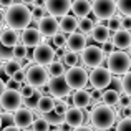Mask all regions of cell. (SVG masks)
<instances>
[{
  "instance_id": "obj_30",
  "label": "cell",
  "mask_w": 131,
  "mask_h": 131,
  "mask_svg": "<svg viewBox=\"0 0 131 131\" xmlns=\"http://www.w3.org/2000/svg\"><path fill=\"white\" fill-rule=\"evenodd\" d=\"M38 100H40V93L35 90L33 96H30V98H23V100H22V105H23V108L32 110V111H33V108L37 110V103H38Z\"/></svg>"
},
{
  "instance_id": "obj_52",
  "label": "cell",
  "mask_w": 131,
  "mask_h": 131,
  "mask_svg": "<svg viewBox=\"0 0 131 131\" xmlns=\"http://www.w3.org/2000/svg\"><path fill=\"white\" fill-rule=\"evenodd\" d=\"M73 131H95L91 128V126H80V128H77V129H73Z\"/></svg>"
},
{
  "instance_id": "obj_20",
  "label": "cell",
  "mask_w": 131,
  "mask_h": 131,
  "mask_svg": "<svg viewBox=\"0 0 131 131\" xmlns=\"http://www.w3.org/2000/svg\"><path fill=\"white\" fill-rule=\"evenodd\" d=\"M71 103H73V108H78V110L88 108L90 103H91L90 91L88 90H80V91L71 93Z\"/></svg>"
},
{
  "instance_id": "obj_29",
  "label": "cell",
  "mask_w": 131,
  "mask_h": 131,
  "mask_svg": "<svg viewBox=\"0 0 131 131\" xmlns=\"http://www.w3.org/2000/svg\"><path fill=\"white\" fill-rule=\"evenodd\" d=\"M78 60H80V57H78L77 53H71V51H67V53H63V57H61V63L65 65V67H77L78 65Z\"/></svg>"
},
{
  "instance_id": "obj_36",
  "label": "cell",
  "mask_w": 131,
  "mask_h": 131,
  "mask_svg": "<svg viewBox=\"0 0 131 131\" xmlns=\"http://www.w3.org/2000/svg\"><path fill=\"white\" fill-rule=\"evenodd\" d=\"M42 118L47 119V123L48 125H55V126H60V125H63V116H58V115H55L53 111L51 113H48V115H42Z\"/></svg>"
},
{
  "instance_id": "obj_4",
  "label": "cell",
  "mask_w": 131,
  "mask_h": 131,
  "mask_svg": "<svg viewBox=\"0 0 131 131\" xmlns=\"http://www.w3.org/2000/svg\"><path fill=\"white\" fill-rule=\"evenodd\" d=\"M65 81L70 86V90H75V91H80V90H85V86L88 85V73L83 67H73L68 68V71L65 73Z\"/></svg>"
},
{
  "instance_id": "obj_14",
  "label": "cell",
  "mask_w": 131,
  "mask_h": 131,
  "mask_svg": "<svg viewBox=\"0 0 131 131\" xmlns=\"http://www.w3.org/2000/svg\"><path fill=\"white\" fill-rule=\"evenodd\" d=\"M43 40L45 38L38 33V30L33 28V27H28V28L22 30V33H20V43L25 48H37L38 45L43 43Z\"/></svg>"
},
{
  "instance_id": "obj_6",
  "label": "cell",
  "mask_w": 131,
  "mask_h": 131,
  "mask_svg": "<svg viewBox=\"0 0 131 131\" xmlns=\"http://www.w3.org/2000/svg\"><path fill=\"white\" fill-rule=\"evenodd\" d=\"M111 80H113L111 73H110L105 67L93 68L88 75V83L93 86V90H98V91L108 88L110 85H111Z\"/></svg>"
},
{
  "instance_id": "obj_42",
  "label": "cell",
  "mask_w": 131,
  "mask_h": 131,
  "mask_svg": "<svg viewBox=\"0 0 131 131\" xmlns=\"http://www.w3.org/2000/svg\"><path fill=\"white\" fill-rule=\"evenodd\" d=\"M45 13H47L45 7H35V8L32 10V20H40V18H43Z\"/></svg>"
},
{
  "instance_id": "obj_3",
  "label": "cell",
  "mask_w": 131,
  "mask_h": 131,
  "mask_svg": "<svg viewBox=\"0 0 131 131\" xmlns=\"http://www.w3.org/2000/svg\"><path fill=\"white\" fill-rule=\"evenodd\" d=\"M106 70L111 75H116V77L126 75L131 70V58L125 51L115 50L111 55H108V67H106Z\"/></svg>"
},
{
  "instance_id": "obj_32",
  "label": "cell",
  "mask_w": 131,
  "mask_h": 131,
  "mask_svg": "<svg viewBox=\"0 0 131 131\" xmlns=\"http://www.w3.org/2000/svg\"><path fill=\"white\" fill-rule=\"evenodd\" d=\"M116 10H119L125 17H131V0H118Z\"/></svg>"
},
{
  "instance_id": "obj_18",
  "label": "cell",
  "mask_w": 131,
  "mask_h": 131,
  "mask_svg": "<svg viewBox=\"0 0 131 131\" xmlns=\"http://www.w3.org/2000/svg\"><path fill=\"white\" fill-rule=\"evenodd\" d=\"M111 42L115 45V48H118L119 51L126 50L131 47V32L129 30H118V32H115Z\"/></svg>"
},
{
  "instance_id": "obj_47",
  "label": "cell",
  "mask_w": 131,
  "mask_h": 131,
  "mask_svg": "<svg viewBox=\"0 0 131 131\" xmlns=\"http://www.w3.org/2000/svg\"><path fill=\"white\" fill-rule=\"evenodd\" d=\"M90 98H91L93 103H98L100 100H101V91H98V90H91V93H90Z\"/></svg>"
},
{
  "instance_id": "obj_57",
  "label": "cell",
  "mask_w": 131,
  "mask_h": 131,
  "mask_svg": "<svg viewBox=\"0 0 131 131\" xmlns=\"http://www.w3.org/2000/svg\"><path fill=\"white\" fill-rule=\"evenodd\" d=\"M0 128H2V116H0Z\"/></svg>"
},
{
  "instance_id": "obj_53",
  "label": "cell",
  "mask_w": 131,
  "mask_h": 131,
  "mask_svg": "<svg viewBox=\"0 0 131 131\" xmlns=\"http://www.w3.org/2000/svg\"><path fill=\"white\" fill-rule=\"evenodd\" d=\"M2 131H22V129H18V128H17V126H5V128H3Z\"/></svg>"
},
{
  "instance_id": "obj_35",
  "label": "cell",
  "mask_w": 131,
  "mask_h": 131,
  "mask_svg": "<svg viewBox=\"0 0 131 131\" xmlns=\"http://www.w3.org/2000/svg\"><path fill=\"white\" fill-rule=\"evenodd\" d=\"M119 23H121V15H115L106 22V28H108L110 32H118V30H121Z\"/></svg>"
},
{
  "instance_id": "obj_22",
  "label": "cell",
  "mask_w": 131,
  "mask_h": 131,
  "mask_svg": "<svg viewBox=\"0 0 131 131\" xmlns=\"http://www.w3.org/2000/svg\"><path fill=\"white\" fill-rule=\"evenodd\" d=\"M71 12H73V17L75 18H85V17H88V13L91 12V3L88 2V0H75V2H71Z\"/></svg>"
},
{
  "instance_id": "obj_15",
  "label": "cell",
  "mask_w": 131,
  "mask_h": 131,
  "mask_svg": "<svg viewBox=\"0 0 131 131\" xmlns=\"http://www.w3.org/2000/svg\"><path fill=\"white\" fill-rule=\"evenodd\" d=\"M33 111L27 108H18L17 111H13V126H17L18 129H27L33 125Z\"/></svg>"
},
{
  "instance_id": "obj_16",
  "label": "cell",
  "mask_w": 131,
  "mask_h": 131,
  "mask_svg": "<svg viewBox=\"0 0 131 131\" xmlns=\"http://www.w3.org/2000/svg\"><path fill=\"white\" fill-rule=\"evenodd\" d=\"M63 121L68 128L71 129H77L80 126H83V123L86 121V116H85L83 110H78V108H68L67 113L63 116Z\"/></svg>"
},
{
  "instance_id": "obj_51",
  "label": "cell",
  "mask_w": 131,
  "mask_h": 131,
  "mask_svg": "<svg viewBox=\"0 0 131 131\" xmlns=\"http://www.w3.org/2000/svg\"><path fill=\"white\" fill-rule=\"evenodd\" d=\"M111 83L115 85L116 88H118V93H119V90H121V80H119V78L116 77V78H113V80H111Z\"/></svg>"
},
{
  "instance_id": "obj_28",
  "label": "cell",
  "mask_w": 131,
  "mask_h": 131,
  "mask_svg": "<svg viewBox=\"0 0 131 131\" xmlns=\"http://www.w3.org/2000/svg\"><path fill=\"white\" fill-rule=\"evenodd\" d=\"M2 67H3V73H5V77H8V78H12V77H13V75H15L18 70H22L17 60L5 61V65H2Z\"/></svg>"
},
{
  "instance_id": "obj_48",
  "label": "cell",
  "mask_w": 131,
  "mask_h": 131,
  "mask_svg": "<svg viewBox=\"0 0 131 131\" xmlns=\"http://www.w3.org/2000/svg\"><path fill=\"white\" fill-rule=\"evenodd\" d=\"M0 116H2V125H3V123H7V126H12L13 116L10 115V113H5V115H0Z\"/></svg>"
},
{
  "instance_id": "obj_50",
  "label": "cell",
  "mask_w": 131,
  "mask_h": 131,
  "mask_svg": "<svg viewBox=\"0 0 131 131\" xmlns=\"http://www.w3.org/2000/svg\"><path fill=\"white\" fill-rule=\"evenodd\" d=\"M3 27H5V10L0 8V32L3 30Z\"/></svg>"
},
{
  "instance_id": "obj_27",
  "label": "cell",
  "mask_w": 131,
  "mask_h": 131,
  "mask_svg": "<svg viewBox=\"0 0 131 131\" xmlns=\"http://www.w3.org/2000/svg\"><path fill=\"white\" fill-rule=\"evenodd\" d=\"M93 27H95V22H93L90 17H85V18H78V32L86 35V33H91Z\"/></svg>"
},
{
  "instance_id": "obj_39",
  "label": "cell",
  "mask_w": 131,
  "mask_h": 131,
  "mask_svg": "<svg viewBox=\"0 0 131 131\" xmlns=\"http://www.w3.org/2000/svg\"><path fill=\"white\" fill-rule=\"evenodd\" d=\"M115 131H131V118H123L118 121Z\"/></svg>"
},
{
  "instance_id": "obj_1",
  "label": "cell",
  "mask_w": 131,
  "mask_h": 131,
  "mask_svg": "<svg viewBox=\"0 0 131 131\" xmlns=\"http://www.w3.org/2000/svg\"><path fill=\"white\" fill-rule=\"evenodd\" d=\"M5 23L12 30H25L32 23V10L25 3H13L5 10Z\"/></svg>"
},
{
  "instance_id": "obj_10",
  "label": "cell",
  "mask_w": 131,
  "mask_h": 131,
  "mask_svg": "<svg viewBox=\"0 0 131 131\" xmlns=\"http://www.w3.org/2000/svg\"><path fill=\"white\" fill-rule=\"evenodd\" d=\"M22 100L23 98L20 95V91L7 88L0 96V106L7 111H17L18 108H22Z\"/></svg>"
},
{
  "instance_id": "obj_11",
  "label": "cell",
  "mask_w": 131,
  "mask_h": 131,
  "mask_svg": "<svg viewBox=\"0 0 131 131\" xmlns=\"http://www.w3.org/2000/svg\"><path fill=\"white\" fill-rule=\"evenodd\" d=\"M71 8L70 0H47L45 2V10L47 13H50V17H65L68 15Z\"/></svg>"
},
{
  "instance_id": "obj_55",
  "label": "cell",
  "mask_w": 131,
  "mask_h": 131,
  "mask_svg": "<svg viewBox=\"0 0 131 131\" xmlns=\"http://www.w3.org/2000/svg\"><path fill=\"white\" fill-rule=\"evenodd\" d=\"M128 57H129V58H131V47H129V48H128Z\"/></svg>"
},
{
  "instance_id": "obj_46",
  "label": "cell",
  "mask_w": 131,
  "mask_h": 131,
  "mask_svg": "<svg viewBox=\"0 0 131 131\" xmlns=\"http://www.w3.org/2000/svg\"><path fill=\"white\" fill-rule=\"evenodd\" d=\"M119 27H121V30H129L131 28V17H121Z\"/></svg>"
},
{
  "instance_id": "obj_5",
  "label": "cell",
  "mask_w": 131,
  "mask_h": 131,
  "mask_svg": "<svg viewBox=\"0 0 131 131\" xmlns=\"http://www.w3.org/2000/svg\"><path fill=\"white\" fill-rule=\"evenodd\" d=\"M25 81H27V85H30V86L35 88V90L48 85V73L45 70V67L30 65L25 71Z\"/></svg>"
},
{
  "instance_id": "obj_2",
  "label": "cell",
  "mask_w": 131,
  "mask_h": 131,
  "mask_svg": "<svg viewBox=\"0 0 131 131\" xmlns=\"http://www.w3.org/2000/svg\"><path fill=\"white\" fill-rule=\"evenodd\" d=\"M90 121L93 125V129H100V131H110L113 125L116 121V115L113 111V108L106 105H96L93 108L91 115H90Z\"/></svg>"
},
{
  "instance_id": "obj_13",
  "label": "cell",
  "mask_w": 131,
  "mask_h": 131,
  "mask_svg": "<svg viewBox=\"0 0 131 131\" xmlns=\"http://www.w3.org/2000/svg\"><path fill=\"white\" fill-rule=\"evenodd\" d=\"M37 30L42 37H51L53 38L58 32H60V27H58V20L55 17L45 15L43 18H40L38 25H37Z\"/></svg>"
},
{
  "instance_id": "obj_33",
  "label": "cell",
  "mask_w": 131,
  "mask_h": 131,
  "mask_svg": "<svg viewBox=\"0 0 131 131\" xmlns=\"http://www.w3.org/2000/svg\"><path fill=\"white\" fill-rule=\"evenodd\" d=\"M121 91L131 98V70L126 75H123L121 78Z\"/></svg>"
},
{
  "instance_id": "obj_9",
  "label": "cell",
  "mask_w": 131,
  "mask_h": 131,
  "mask_svg": "<svg viewBox=\"0 0 131 131\" xmlns=\"http://www.w3.org/2000/svg\"><path fill=\"white\" fill-rule=\"evenodd\" d=\"M32 61H35V65H40V67H48L51 61L55 60V50L50 47L48 43H42L37 48H33L32 53Z\"/></svg>"
},
{
  "instance_id": "obj_25",
  "label": "cell",
  "mask_w": 131,
  "mask_h": 131,
  "mask_svg": "<svg viewBox=\"0 0 131 131\" xmlns=\"http://www.w3.org/2000/svg\"><path fill=\"white\" fill-rule=\"evenodd\" d=\"M118 98H119V93L116 91V90H105V91H101V101L103 105L106 106H115L118 105Z\"/></svg>"
},
{
  "instance_id": "obj_38",
  "label": "cell",
  "mask_w": 131,
  "mask_h": 131,
  "mask_svg": "<svg viewBox=\"0 0 131 131\" xmlns=\"http://www.w3.org/2000/svg\"><path fill=\"white\" fill-rule=\"evenodd\" d=\"M68 110V105L65 101H55V108H53V113L58 116H65V113H67Z\"/></svg>"
},
{
  "instance_id": "obj_37",
  "label": "cell",
  "mask_w": 131,
  "mask_h": 131,
  "mask_svg": "<svg viewBox=\"0 0 131 131\" xmlns=\"http://www.w3.org/2000/svg\"><path fill=\"white\" fill-rule=\"evenodd\" d=\"M53 45L58 48V50H67V35H63V33H60L58 32L57 35L53 37Z\"/></svg>"
},
{
  "instance_id": "obj_58",
  "label": "cell",
  "mask_w": 131,
  "mask_h": 131,
  "mask_svg": "<svg viewBox=\"0 0 131 131\" xmlns=\"http://www.w3.org/2000/svg\"><path fill=\"white\" fill-rule=\"evenodd\" d=\"M0 67H2V60H0Z\"/></svg>"
},
{
  "instance_id": "obj_23",
  "label": "cell",
  "mask_w": 131,
  "mask_h": 131,
  "mask_svg": "<svg viewBox=\"0 0 131 131\" xmlns=\"http://www.w3.org/2000/svg\"><path fill=\"white\" fill-rule=\"evenodd\" d=\"M90 35H91V38L95 40V42L103 45L105 42L110 40V30L106 28V25H103V23H95V27H93Z\"/></svg>"
},
{
  "instance_id": "obj_17",
  "label": "cell",
  "mask_w": 131,
  "mask_h": 131,
  "mask_svg": "<svg viewBox=\"0 0 131 131\" xmlns=\"http://www.w3.org/2000/svg\"><path fill=\"white\" fill-rule=\"evenodd\" d=\"M67 48L71 53H77V55L81 53L86 48V35H83L80 32H75L71 35H68L67 37Z\"/></svg>"
},
{
  "instance_id": "obj_31",
  "label": "cell",
  "mask_w": 131,
  "mask_h": 131,
  "mask_svg": "<svg viewBox=\"0 0 131 131\" xmlns=\"http://www.w3.org/2000/svg\"><path fill=\"white\" fill-rule=\"evenodd\" d=\"M32 131H50V125L47 123L45 118H35L33 119V125H32Z\"/></svg>"
},
{
  "instance_id": "obj_40",
  "label": "cell",
  "mask_w": 131,
  "mask_h": 131,
  "mask_svg": "<svg viewBox=\"0 0 131 131\" xmlns=\"http://www.w3.org/2000/svg\"><path fill=\"white\" fill-rule=\"evenodd\" d=\"M0 60H5V61L13 60L12 48H7V47H3V45H0Z\"/></svg>"
},
{
  "instance_id": "obj_19",
  "label": "cell",
  "mask_w": 131,
  "mask_h": 131,
  "mask_svg": "<svg viewBox=\"0 0 131 131\" xmlns=\"http://www.w3.org/2000/svg\"><path fill=\"white\" fill-rule=\"evenodd\" d=\"M20 43V33L17 30H12V28H3L0 32V45L7 48H13L15 45Z\"/></svg>"
},
{
  "instance_id": "obj_54",
  "label": "cell",
  "mask_w": 131,
  "mask_h": 131,
  "mask_svg": "<svg viewBox=\"0 0 131 131\" xmlns=\"http://www.w3.org/2000/svg\"><path fill=\"white\" fill-rule=\"evenodd\" d=\"M5 90H7V86H5V81H3L2 78H0V96H2V93L5 91Z\"/></svg>"
},
{
  "instance_id": "obj_41",
  "label": "cell",
  "mask_w": 131,
  "mask_h": 131,
  "mask_svg": "<svg viewBox=\"0 0 131 131\" xmlns=\"http://www.w3.org/2000/svg\"><path fill=\"white\" fill-rule=\"evenodd\" d=\"M33 93H35V88H32L30 85L23 83L22 88H20V95H22V98H30V96H33Z\"/></svg>"
},
{
  "instance_id": "obj_21",
  "label": "cell",
  "mask_w": 131,
  "mask_h": 131,
  "mask_svg": "<svg viewBox=\"0 0 131 131\" xmlns=\"http://www.w3.org/2000/svg\"><path fill=\"white\" fill-rule=\"evenodd\" d=\"M58 27H60V33H63V35H71V33H75L78 30V20L75 18L73 15H65L61 17V20L58 22Z\"/></svg>"
},
{
  "instance_id": "obj_44",
  "label": "cell",
  "mask_w": 131,
  "mask_h": 131,
  "mask_svg": "<svg viewBox=\"0 0 131 131\" xmlns=\"http://www.w3.org/2000/svg\"><path fill=\"white\" fill-rule=\"evenodd\" d=\"M100 48H101V51H103V55H105V57H106V55H111L113 51H115V45H113V42H111V40L105 42V43H103Z\"/></svg>"
},
{
  "instance_id": "obj_45",
  "label": "cell",
  "mask_w": 131,
  "mask_h": 131,
  "mask_svg": "<svg viewBox=\"0 0 131 131\" xmlns=\"http://www.w3.org/2000/svg\"><path fill=\"white\" fill-rule=\"evenodd\" d=\"M10 80H13L15 83H18V85H23V83H25V71H23V70H18L12 78H10Z\"/></svg>"
},
{
  "instance_id": "obj_34",
  "label": "cell",
  "mask_w": 131,
  "mask_h": 131,
  "mask_svg": "<svg viewBox=\"0 0 131 131\" xmlns=\"http://www.w3.org/2000/svg\"><path fill=\"white\" fill-rule=\"evenodd\" d=\"M12 53H13V60H22V58H27L28 50H27L22 43H18V45H15V47L12 48Z\"/></svg>"
},
{
  "instance_id": "obj_8",
  "label": "cell",
  "mask_w": 131,
  "mask_h": 131,
  "mask_svg": "<svg viewBox=\"0 0 131 131\" xmlns=\"http://www.w3.org/2000/svg\"><path fill=\"white\" fill-rule=\"evenodd\" d=\"M91 12L98 20H106L108 22L116 13V2L115 0H95L91 3Z\"/></svg>"
},
{
  "instance_id": "obj_56",
  "label": "cell",
  "mask_w": 131,
  "mask_h": 131,
  "mask_svg": "<svg viewBox=\"0 0 131 131\" xmlns=\"http://www.w3.org/2000/svg\"><path fill=\"white\" fill-rule=\"evenodd\" d=\"M53 131H65V129H61V128H57V129H53Z\"/></svg>"
},
{
  "instance_id": "obj_12",
  "label": "cell",
  "mask_w": 131,
  "mask_h": 131,
  "mask_svg": "<svg viewBox=\"0 0 131 131\" xmlns=\"http://www.w3.org/2000/svg\"><path fill=\"white\" fill-rule=\"evenodd\" d=\"M48 90H50L51 98L55 96V98H58L60 101H61V98H67V96H70V93H71V90L67 85V81H65L63 77L48 80Z\"/></svg>"
},
{
  "instance_id": "obj_26",
  "label": "cell",
  "mask_w": 131,
  "mask_h": 131,
  "mask_svg": "<svg viewBox=\"0 0 131 131\" xmlns=\"http://www.w3.org/2000/svg\"><path fill=\"white\" fill-rule=\"evenodd\" d=\"M48 73V77L51 78H60L65 75V65L61 63V61H51L50 65H48V68H45Z\"/></svg>"
},
{
  "instance_id": "obj_7",
  "label": "cell",
  "mask_w": 131,
  "mask_h": 131,
  "mask_svg": "<svg viewBox=\"0 0 131 131\" xmlns=\"http://www.w3.org/2000/svg\"><path fill=\"white\" fill-rule=\"evenodd\" d=\"M105 55H103L101 48L96 47V45H86L83 51H81V61H83L85 67L88 68H98L105 63Z\"/></svg>"
},
{
  "instance_id": "obj_24",
  "label": "cell",
  "mask_w": 131,
  "mask_h": 131,
  "mask_svg": "<svg viewBox=\"0 0 131 131\" xmlns=\"http://www.w3.org/2000/svg\"><path fill=\"white\" fill-rule=\"evenodd\" d=\"M55 108V100L51 96H40L38 103H37V111L42 115H48Z\"/></svg>"
},
{
  "instance_id": "obj_49",
  "label": "cell",
  "mask_w": 131,
  "mask_h": 131,
  "mask_svg": "<svg viewBox=\"0 0 131 131\" xmlns=\"http://www.w3.org/2000/svg\"><path fill=\"white\" fill-rule=\"evenodd\" d=\"M119 115H121V119L123 118H131V108H121Z\"/></svg>"
},
{
  "instance_id": "obj_43",
  "label": "cell",
  "mask_w": 131,
  "mask_h": 131,
  "mask_svg": "<svg viewBox=\"0 0 131 131\" xmlns=\"http://www.w3.org/2000/svg\"><path fill=\"white\" fill-rule=\"evenodd\" d=\"M118 105H119V108H129L131 106V98L128 95H125V93H121L119 98H118Z\"/></svg>"
}]
</instances>
